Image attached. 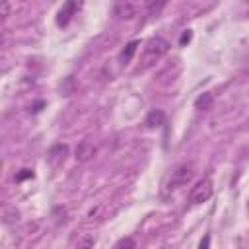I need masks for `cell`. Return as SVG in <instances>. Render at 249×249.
<instances>
[{
    "instance_id": "6da1fadb",
    "label": "cell",
    "mask_w": 249,
    "mask_h": 249,
    "mask_svg": "<svg viewBox=\"0 0 249 249\" xmlns=\"http://www.w3.org/2000/svg\"><path fill=\"white\" fill-rule=\"evenodd\" d=\"M191 177H193V170H191V166H187V164L177 166V168L171 171L170 179H168V191H175V189H179V187L187 185V183L191 181Z\"/></svg>"
},
{
    "instance_id": "7a4b0ae2",
    "label": "cell",
    "mask_w": 249,
    "mask_h": 249,
    "mask_svg": "<svg viewBox=\"0 0 249 249\" xmlns=\"http://www.w3.org/2000/svg\"><path fill=\"white\" fill-rule=\"evenodd\" d=\"M212 193H214L212 181H210V179H202V181H199V183L193 187V191H191V202H193V204L206 202V201L212 197Z\"/></svg>"
},
{
    "instance_id": "3957f363",
    "label": "cell",
    "mask_w": 249,
    "mask_h": 249,
    "mask_svg": "<svg viewBox=\"0 0 249 249\" xmlns=\"http://www.w3.org/2000/svg\"><path fill=\"white\" fill-rule=\"evenodd\" d=\"M168 51H170V43L164 37H152L146 43V55H150V57L158 59V57H164Z\"/></svg>"
},
{
    "instance_id": "277c9868",
    "label": "cell",
    "mask_w": 249,
    "mask_h": 249,
    "mask_svg": "<svg viewBox=\"0 0 249 249\" xmlns=\"http://www.w3.org/2000/svg\"><path fill=\"white\" fill-rule=\"evenodd\" d=\"M66 156H68V146H66V144H55V146L49 150V154H47V162H49L53 168H61V166L64 164Z\"/></svg>"
},
{
    "instance_id": "5b68a950",
    "label": "cell",
    "mask_w": 249,
    "mask_h": 249,
    "mask_svg": "<svg viewBox=\"0 0 249 249\" xmlns=\"http://www.w3.org/2000/svg\"><path fill=\"white\" fill-rule=\"evenodd\" d=\"M95 152H97V148H95L93 142L82 140V142L76 146V160H78V162H90V160L95 156Z\"/></svg>"
},
{
    "instance_id": "8992f818",
    "label": "cell",
    "mask_w": 249,
    "mask_h": 249,
    "mask_svg": "<svg viewBox=\"0 0 249 249\" xmlns=\"http://www.w3.org/2000/svg\"><path fill=\"white\" fill-rule=\"evenodd\" d=\"M74 10H76V2H66V4L59 10V14H57V24H59L61 28L68 26L70 20H72V16H74Z\"/></svg>"
},
{
    "instance_id": "52a82bcc",
    "label": "cell",
    "mask_w": 249,
    "mask_h": 249,
    "mask_svg": "<svg viewBox=\"0 0 249 249\" xmlns=\"http://www.w3.org/2000/svg\"><path fill=\"white\" fill-rule=\"evenodd\" d=\"M164 121H166V115H164V111H160V109H152L150 113H148V117H146V127L148 129H158V127H162L164 124Z\"/></svg>"
},
{
    "instance_id": "ba28073f",
    "label": "cell",
    "mask_w": 249,
    "mask_h": 249,
    "mask_svg": "<svg viewBox=\"0 0 249 249\" xmlns=\"http://www.w3.org/2000/svg\"><path fill=\"white\" fill-rule=\"evenodd\" d=\"M212 105H214V95L210 92H204L195 99V107L199 111H208V109H212Z\"/></svg>"
},
{
    "instance_id": "9c48e42d",
    "label": "cell",
    "mask_w": 249,
    "mask_h": 249,
    "mask_svg": "<svg viewBox=\"0 0 249 249\" xmlns=\"http://www.w3.org/2000/svg\"><path fill=\"white\" fill-rule=\"evenodd\" d=\"M95 237L92 233H80L76 239V249H93Z\"/></svg>"
},
{
    "instance_id": "30bf717a",
    "label": "cell",
    "mask_w": 249,
    "mask_h": 249,
    "mask_svg": "<svg viewBox=\"0 0 249 249\" xmlns=\"http://www.w3.org/2000/svg\"><path fill=\"white\" fill-rule=\"evenodd\" d=\"M139 41H131L127 47H124V51L121 53V61L124 62V64H127V62H131V59L135 57V53H137V49H139Z\"/></svg>"
},
{
    "instance_id": "8fae6325",
    "label": "cell",
    "mask_w": 249,
    "mask_h": 249,
    "mask_svg": "<svg viewBox=\"0 0 249 249\" xmlns=\"http://www.w3.org/2000/svg\"><path fill=\"white\" fill-rule=\"evenodd\" d=\"M115 14H117L119 18H133V16H135V6H133V4H129V2H124V4H117Z\"/></svg>"
},
{
    "instance_id": "7c38bea8",
    "label": "cell",
    "mask_w": 249,
    "mask_h": 249,
    "mask_svg": "<svg viewBox=\"0 0 249 249\" xmlns=\"http://www.w3.org/2000/svg\"><path fill=\"white\" fill-rule=\"evenodd\" d=\"M115 249H137V241L133 237H121L117 243H115Z\"/></svg>"
},
{
    "instance_id": "4fadbf2b",
    "label": "cell",
    "mask_w": 249,
    "mask_h": 249,
    "mask_svg": "<svg viewBox=\"0 0 249 249\" xmlns=\"http://www.w3.org/2000/svg\"><path fill=\"white\" fill-rule=\"evenodd\" d=\"M30 177H33V170H22L16 175V181H24V179H30Z\"/></svg>"
},
{
    "instance_id": "5bb4252c",
    "label": "cell",
    "mask_w": 249,
    "mask_h": 249,
    "mask_svg": "<svg viewBox=\"0 0 249 249\" xmlns=\"http://www.w3.org/2000/svg\"><path fill=\"white\" fill-rule=\"evenodd\" d=\"M191 37H193V31H191V30H187V31L181 35V39H179V45H181V47H185V45L191 41Z\"/></svg>"
},
{
    "instance_id": "9a60e30c",
    "label": "cell",
    "mask_w": 249,
    "mask_h": 249,
    "mask_svg": "<svg viewBox=\"0 0 249 249\" xmlns=\"http://www.w3.org/2000/svg\"><path fill=\"white\" fill-rule=\"evenodd\" d=\"M199 249H210V235H204V237H202Z\"/></svg>"
}]
</instances>
